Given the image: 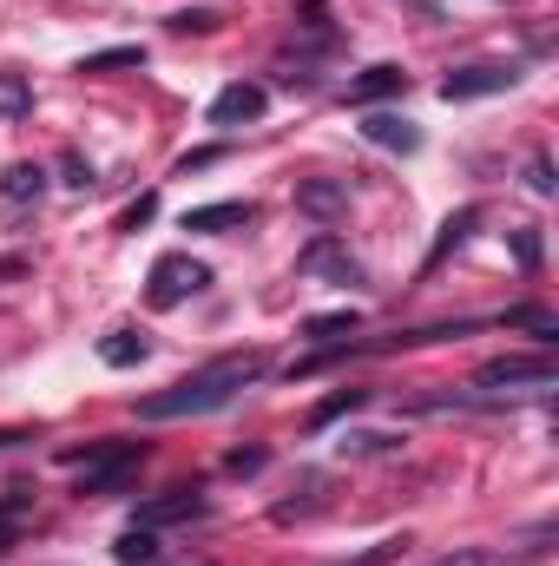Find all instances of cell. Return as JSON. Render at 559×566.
Returning a JSON list of instances; mask_svg holds the SVG:
<instances>
[{"label":"cell","instance_id":"obj_7","mask_svg":"<svg viewBox=\"0 0 559 566\" xmlns=\"http://www.w3.org/2000/svg\"><path fill=\"white\" fill-rule=\"evenodd\" d=\"M481 389H520V382H553V356H500L474 376Z\"/></svg>","mask_w":559,"mask_h":566},{"label":"cell","instance_id":"obj_14","mask_svg":"<svg viewBox=\"0 0 559 566\" xmlns=\"http://www.w3.org/2000/svg\"><path fill=\"white\" fill-rule=\"evenodd\" d=\"M99 363H106V369H133V363H145V336L139 329H113V336L99 343Z\"/></svg>","mask_w":559,"mask_h":566},{"label":"cell","instance_id":"obj_8","mask_svg":"<svg viewBox=\"0 0 559 566\" xmlns=\"http://www.w3.org/2000/svg\"><path fill=\"white\" fill-rule=\"evenodd\" d=\"M204 514V488H171V494H158V501H145L139 507V521L133 527H171V521H198Z\"/></svg>","mask_w":559,"mask_h":566},{"label":"cell","instance_id":"obj_4","mask_svg":"<svg viewBox=\"0 0 559 566\" xmlns=\"http://www.w3.org/2000/svg\"><path fill=\"white\" fill-rule=\"evenodd\" d=\"M296 271H303V277H329V283H362V264H356V258L342 251V238H329V231L296 251Z\"/></svg>","mask_w":559,"mask_h":566},{"label":"cell","instance_id":"obj_24","mask_svg":"<svg viewBox=\"0 0 559 566\" xmlns=\"http://www.w3.org/2000/svg\"><path fill=\"white\" fill-rule=\"evenodd\" d=\"M171 27H178V33H211L218 13H211V7H184V13H171Z\"/></svg>","mask_w":559,"mask_h":566},{"label":"cell","instance_id":"obj_26","mask_svg":"<svg viewBox=\"0 0 559 566\" xmlns=\"http://www.w3.org/2000/svg\"><path fill=\"white\" fill-rule=\"evenodd\" d=\"M514 258H520L527 271H540V231H514Z\"/></svg>","mask_w":559,"mask_h":566},{"label":"cell","instance_id":"obj_16","mask_svg":"<svg viewBox=\"0 0 559 566\" xmlns=\"http://www.w3.org/2000/svg\"><path fill=\"white\" fill-rule=\"evenodd\" d=\"M33 113V80L27 73H0V119H27Z\"/></svg>","mask_w":559,"mask_h":566},{"label":"cell","instance_id":"obj_6","mask_svg":"<svg viewBox=\"0 0 559 566\" xmlns=\"http://www.w3.org/2000/svg\"><path fill=\"white\" fill-rule=\"evenodd\" d=\"M520 73L514 66H461V73H447L441 80V99L454 106V99H494V93H507Z\"/></svg>","mask_w":559,"mask_h":566},{"label":"cell","instance_id":"obj_29","mask_svg":"<svg viewBox=\"0 0 559 566\" xmlns=\"http://www.w3.org/2000/svg\"><path fill=\"white\" fill-rule=\"evenodd\" d=\"M224 468H231V474H257V468H264V448H238Z\"/></svg>","mask_w":559,"mask_h":566},{"label":"cell","instance_id":"obj_30","mask_svg":"<svg viewBox=\"0 0 559 566\" xmlns=\"http://www.w3.org/2000/svg\"><path fill=\"white\" fill-rule=\"evenodd\" d=\"M434 566H487V554L481 547H454V554H441Z\"/></svg>","mask_w":559,"mask_h":566},{"label":"cell","instance_id":"obj_19","mask_svg":"<svg viewBox=\"0 0 559 566\" xmlns=\"http://www.w3.org/2000/svg\"><path fill=\"white\" fill-rule=\"evenodd\" d=\"M145 46H106V53H86L80 73H119V66H139Z\"/></svg>","mask_w":559,"mask_h":566},{"label":"cell","instance_id":"obj_9","mask_svg":"<svg viewBox=\"0 0 559 566\" xmlns=\"http://www.w3.org/2000/svg\"><path fill=\"white\" fill-rule=\"evenodd\" d=\"M362 139L409 158V151H421V126L415 119H402V113H369V119H362Z\"/></svg>","mask_w":559,"mask_h":566},{"label":"cell","instance_id":"obj_1","mask_svg":"<svg viewBox=\"0 0 559 566\" xmlns=\"http://www.w3.org/2000/svg\"><path fill=\"white\" fill-rule=\"evenodd\" d=\"M264 376V356L257 349H244V356H218V363H204V369H191L184 382H171V389H158V396H145L139 416L145 422H178V416H211V409H224L244 382H257Z\"/></svg>","mask_w":559,"mask_h":566},{"label":"cell","instance_id":"obj_5","mask_svg":"<svg viewBox=\"0 0 559 566\" xmlns=\"http://www.w3.org/2000/svg\"><path fill=\"white\" fill-rule=\"evenodd\" d=\"M264 106H271V93H264V86L231 80V86L211 99V126H224V133H231V126H257V119H264Z\"/></svg>","mask_w":559,"mask_h":566},{"label":"cell","instance_id":"obj_10","mask_svg":"<svg viewBox=\"0 0 559 566\" xmlns=\"http://www.w3.org/2000/svg\"><path fill=\"white\" fill-rule=\"evenodd\" d=\"M296 211H309V218H342V211H349V178H303V185H296Z\"/></svg>","mask_w":559,"mask_h":566},{"label":"cell","instance_id":"obj_2","mask_svg":"<svg viewBox=\"0 0 559 566\" xmlns=\"http://www.w3.org/2000/svg\"><path fill=\"white\" fill-rule=\"evenodd\" d=\"M139 461H145V441H113V448H93V454H66V468L80 474V494H119Z\"/></svg>","mask_w":559,"mask_h":566},{"label":"cell","instance_id":"obj_21","mask_svg":"<svg viewBox=\"0 0 559 566\" xmlns=\"http://www.w3.org/2000/svg\"><path fill=\"white\" fill-rule=\"evenodd\" d=\"M349 409H362V389H342V396H329V402L309 416V428H329L336 416H349Z\"/></svg>","mask_w":559,"mask_h":566},{"label":"cell","instance_id":"obj_27","mask_svg":"<svg viewBox=\"0 0 559 566\" xmlns=\"http://www.w3.org/2000/svg\"><path fill=\"white\" fill-rule=\"evenodd\" d=\"M27 507V494H13V501H0V554L13 547V514Z\"/></svg>","mask_w":559,"mask_h":566},{"label":"cell","instance_id":"obj_13","mask_svg":"<svg viewBox=\"0 0 559 566\" xmlns=\"http://www.w3.org/2000/svg\"><path fill=\"white\" fill-rule=\"evenodd\" d=\"M40 191H46V171H40L33 158H13V165L0 171V198H7V205H40Z\"/></svg>","mask_w":559,"mask_h":566},{"label":"cell","instance_id":"obj_25","mask_svg":"<svg viewBox=\"0 0 559 566\" xmlns=\"http://www.w3.org/2000/svg\"><path fill=\"white\" fill-rule=\"evenodd\" d=\"M60 171H66V185H73V191H86V185H93V165H86L80 151H66V158H60Z\"/></svg>","mask_w":559,"mask_h":566},{"label":"cell","instance_id":"obj_11","mask_svg":"<svg viewBox=\"0 0 559 566\" xmlns=\"http://www.w3.org/2000/svg\"><path fill=\"white\" fill-rule=\"evenodd\" d=\"M244 224H251V205H244V198H224V205H198V211H184V231H211V238L244 231Z\"/></svg>","mask_w":559,"mask_h":566},{"label":"cell","instance_id":"obj_15","mask_svg":"<svg viewBox=\"0 0 559 566\" xmlns=\"http://www.w3.org/2000/svg\"><path fill=\"white\" fill-rule=\"evenodd\" d=\"M113 560L119 566H151L158 560V534H151V527H126V534L113 541Z\"/></svg>","mask_w":559,"mask_h":566},{"label":"cell","instance_id":"obj_23","mask_svg":"<svg viewBox=\"0 0 559 566\" xmlns=\"http://www.w3.org/2000/svg\"><path fill=\"white\" fill-rule=\"evenodd\" d=\"M151 218H158V198L145 191V198H133V205L119 211V231H139V224H151Z\"/></svg>","mask_w":559,"mask_h":566},{"label":"cell","instance_id":"obj_22","mask_svg":"<svg viewBox=\"0 0 559 566\" xmlns=\"http://www.w3.org/2000/svg\"><path fill=\"white\" fill-rule=\"evenodd\" d=\"M395 434H342V454H395Z\"/></svg>","mask_w":559,"mask_h":566},{"label":"cell","instance_id":"obj_12","mask_svg":"<svg viewBox=\"0 0 559 566\" xmlns=\"http://www.w3.org/2000/svg\"><path fill=\"white\" fill-rule=\"evenodd\" d=\"M409 86V73L402 66H369V73H356L349 80V106H376V99H395Z\"/></svg>","mask_w":559,"mask_h":566},{"label":"cell","instance_id":"obj_18","mask_svg":"<svg viewBox=\"0 0 559 566\" xmlns=\"http://www.w3.org/2000/svg\"><path fill=\"white\" fill-rule=\"evenodd\" d=\"M474 224H481V211H474V205H467V211H454V218L441 224V238H434V251H428V264H441V258H447V251H454V244H461V238H467Z\"/></svg>","mask_w":559,"mask_h":566},{"label":"cell","instance_id":"obj_28","mask_svg":"<svg viewBox=\"0 0 559 566\" xmlns=\"http://www.w3.org/2000/svg\"><path fill=\"white\" fill-rule=\"evenodd\" d=\"M527 185L547 198V191H553V158H534V165H527Z\"/></svg>","mask_w":559,"mask_h":566},{"label":"cell","instance_id":"obj_3","mask_svg":"<svg viewBox=\"0 0 559 566\" xmlns=\"http://www.w3.org/2000/svg\"><path fill=\"white\" fill-rule=\"evenodd\" d=\"M211 283V271L198 264V258H184V251H165L158 264H151V283H145V296H151V310H178L184 296H198Z\"/></svg>","mask_w":559,"mask_h":566},{"label":"cell","instance_id":"obj_17","mask_svg":"<svg viewBox=\"0 0 559 566\" xmlns=\"http://www.w3.org/2000/svg\"><path fill=\"white\" fill-rule=\"evenodd\" d=\"M356 323H362L356 310H329V316H309L303 336H309V343H336V336H356Z\"/></svg>","mask_w":559,"mask_h":566},{"label":"cell","instance_id":"obj_20","mask_svg":"<svg viewBox=\"0 0 559 566\" xmlns=\"http://www.w3.org/2000/svg\"><path fill=\"white\" fill-rule=\"evenodd\" d=\"M409 554V534H389V541H376V547H362L356 560H342V566H389V560H402Z\"/></svg>","mask_w":559,"mask_h":566}]
</instances>
